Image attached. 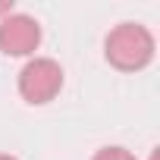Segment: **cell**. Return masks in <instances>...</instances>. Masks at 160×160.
<instances>
[{"instance_id":"obj_1","label":"cell","mask_w":160,"mask_h":160,"mask_svg":"<svg viewBox=\"0 0 160 160\" xmlns=\"http://www.w3.org/2000/svg\"><path fill=\"white\" fill-rule=\"evenodd\" d=\"M154 35L138 22H122L104 38V57L119 72H141L154 60Z\"/></svg>"},{"instance_id":"obj_2","label":"cell","mask_w":160,"mask_h":160,"mask_svg":"<svg viewBox=\"0 0 160 160\" xmlns=\"http://www.w3.org/2000/svg\"><path fill=\"white\" fill-rule=\"evenodd\" d=\"M63 88V66L50 57H32L19 72V94L25 104H50Z\"/></svg>"},{"instance_id":"obj_3","label":"cell","mask_w":160,"mask_h":160,"mask_svg":"<svg viewBox=\"0 0 160 160\" xmlns=\"http://www.w3.org/2000/svg\"><path fill=\"white\" fill-rule=\"evenodd\" d=\"M41 44V25L38 19L25 13H7L0 16V50L7 57H32Z\"/></svg>"},{"instance_id":"obj_4","label":"cell","mask_w":160,"mask_h":160,"mask_svg":"<svg viewBox=\"0 0 160 160\" xmlns=\"http://www.w3.org/2000/svg\"><path fill=\"white\" fill-rule=\"evenodd\" d=\"M91 160H138V157H135L132 151H126V148H116V144H113V148H101Z\"/></svg>"},{"instance_id":"obj_5","label":"cell","mask_w":160,"mask_h":160,"mask_svg":"<svg viewBox=\"0 0 160 160\" xmlns=\"http://www.w3.org/2000/svg\"><path fill=\"white\" fill-rule=\"evenodd\" d=\"M7 13H13V10H10V3H0V16H7Z\"/></svg>"},{"instance_id":"obj_6","label":"cell","mask_w":160,"mask_h":160,"mask_svg":"<svg viewBox=\"0 0 160 160\" xmlns=\"http://www.w3.org/2000/svg\"><path fill=\"white\" fill-rule=\"evenodd\" d=\"M0 160H16V157H10V154H0Z\"/></svg>"}]
</instances>
